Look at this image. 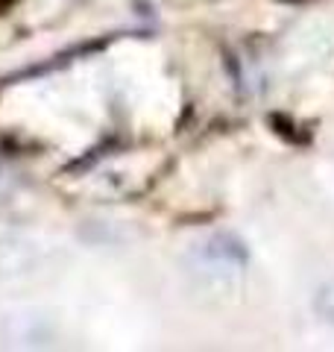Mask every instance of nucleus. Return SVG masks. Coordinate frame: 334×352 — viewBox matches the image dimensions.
<instances>
[{
	"label": "nucleus",
	"mask_w": 334,
	"mask_h": 352,
	"mask_svg": "<svg viewBox=\"0 0 334 352\" xmlns=\"http://www.w3.org/2000/svg\"><path fill=\"white\" fill-rule=\"evenodd\" d=\"M314 311L320 314V320H326V323L334 326V279H329L326 285H320V288H317Z\"/></svg>",
	"instance_id": "f257e3e1"
},
{
	"label": "nucleus",
	"mask_w": 334,
	"mask_h": 352,
	"mask_svg": "<svg viewBox=\"0 0 334 352\" xmlns=\"http://www.w3.org/2000/svg\"><path fill=\"white\" fill-rule=\"evenodd\" d=\"M270 124L276 126V132L282 135L285 141H293V144H305L308 138L299 135V126H296V120L291 118H285V115H270Z\"/></svg>",
	"instance_id": "f03ea898"
}]
</instances>
